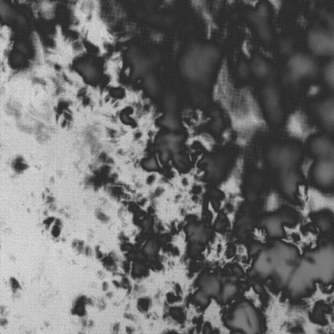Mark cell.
<instances>
[{
  "instance_id": "6da1fadb",
  "label": "cell",
  "mask_w": 334,
  "mask_h": 334,
  "mask_svg": "<svg viewBox=\"0 0 334 334\" xmlns=\"http://www.w3.org/2000/svg\"><path fill=\"white\" fill-rule=\"evenodd\" d=\"M202 290L208 296H217L219 292V285L216 279H204L200 282Z\"/></svg>"
},
{
  "instance_id": "7a4b0ae2",
  "label": "cell",
  "mask_w": 334,
  "mask_h": 334,
  "mask_svg": "<svg viewBox=\"0 0 334 334\" xmlns=\"http://www.w3.org/2000/svg\"><path fill=\"white\" fill-rule=\"evenodd\" d=\"M237 292V287L232 284H227L224 288L221 298L224 301H226L229 298L233 297Z\"/></svg>"
},
{
  "instance_id": "3957f363",
  "label": "cell",
  "mask_w": 334,
  "mask_h": 334,
  "mask_svg": "<svg viewBox=\"0 0 334 334\" xmlns=\"http://www.w3.org/2000/svg\"><path fill=\"white\" fill-rule=\"evenodd\" d=\"M194 300L202 306H206L210 302V299L208 298V295L201 290H199L195 294Z\"/></svg>"
},
{
  "instance_id": "52a82bcc",
  "label": "cell",
  "mask_w": 334,
  "mask_h": 334,
  "mask_svg": "<svg viewBox=\"0 0 334 334\" xmlns=\"http://www.w3.org/2000/svg\"><path fill=\"white\" fill-rule=\"evenodd\" d=\"M172 314L176 317H179L181 315L180 312H179V311L177 309H173L172 310Z\"/></svg>"
},
{
  "instance_id": "30bf717a",
  "label": "cell",
  "mask_w": 334,
  "mask_h": 334,
  "mask_svg": "<svg viewBox=\"0 0 334 334\" xmlns=\"http://www.w3.org/2000/svg\"><path fill=\"white\" fill-rule=\"evenodd\" d=\"M240 286H241V288H242V289H243L244 290H247V289L249 288V286L247 285V284H245V283H242V284L240 285Z\"/></svg>"
},
{
  "instance_id": "9c48e42d",
  "label": "cell",
  "mask_w": 334,
  "mask_h": 334,
  "mask_svg": "<svg viewBox=\"0 0 334 334\" xmlns=\"http://www.w3.org/2000/svg\"><path fill=\"white\" fill-rule=\"evenodd\" d=\"M234 272H235V273H236V274H237V275H239V276H242V275H243V273H242V270H241V269H240L239 268H237V267L234 268Z\"/></svg>"
},
{
  "instance_id": "277c9868",
  "label": "cell",
  "mask_w": 334,
  "mask_h": 334,
  "mask_svg": "<svg viewBox=\"0 0 334 334\" xmlns=\"http://www.w3.org/2000/svg\"><path fill=\"white\" fill-rule=\"evenodd\" d=\"M144 168L148 170H155L158 168V165L154 158H150L148 160H146L142 164Z\"/></svg>"
},
{
  "instance_id": "8992f818",
  "label": "cell",
  "mask_w": 334,
  "mask_h": 334,
  "mask_svg": "<svg viewBox=\"0 0 334 334\" xmlns=\"http://www.w3.org/2000/svg\"><path fill=\"white\" fill-rule=\"evenodd\" d=\"M253 289H254V290L256 292V293H258L261 295H263L265 294V291L264 290V288H263V287L259 283L255 282V283L253 284Z\"/></svg>"
},
{
  "instance_id": "ba28073f",
  "label": "cell",
  "mask_w": 334,
  "mask_h": 334,
  "mask_svg": "<svg viewBox=\"0 0 334 334\" xmlns=\"http://www.w3.org/2000/svg\"><path fill=\"white\" fill-rule=\"evenodd\" d=\"M204 334H211V328L210 325L206 324V325L205 326L204 330Z\"/></svg>"
},
{
  "instance_id": "5b68a950",
  "label": "cell",
  "mask_w": 334,
  "mask_h": 334,
  "mask_svg": "<svg viewBox=\"0 0 334 334\" xmlns=\"http://www.w3.org/2000/svg\"><path fill=\"white\" fill-rule=\"evenodd\" d=\"M154 245L152 243V242H150L146 244V247H144V252L146 253V254H147L149 255H152L154 253V250H155V248H154Z\"/></svg>"
},
{
  "instance_id": "8fae6325",
  "label": "cell",
  "mask_w": 334,
  "mask_h": 334,
  "mask_svg": "<svg viewBox=\"0 0 334 334\" xmlns=\"http://www.w3.org/2000/svg\"><path fill=\"white\" fill-rule=\"evenodd\" d=\"M231 334H245V333L238 332V331H234V332H233Z\"/></svg>"
}]
</instances>
